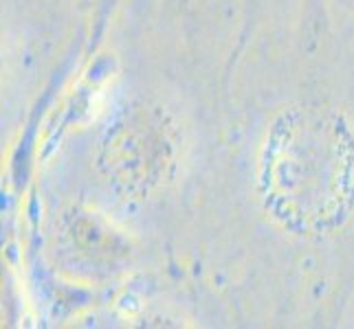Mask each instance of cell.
<instances>
[{
  "label": "cell",
  "mask_w": 354,
  "mask_h": 329,
  "mask_svg": "<svg viewBox=\"0 0 354 329\" xmlns=\"http://www.w3.org/2000/svg\"><path fill=\"white\" fill-rule=\"evenodd\" d=\"M260 165L266 204L284 224L319 230L354 204V132L337 112L284 114L266 137Z\"/></svg>",
  "instance_id": "1"
}]
</instances>
